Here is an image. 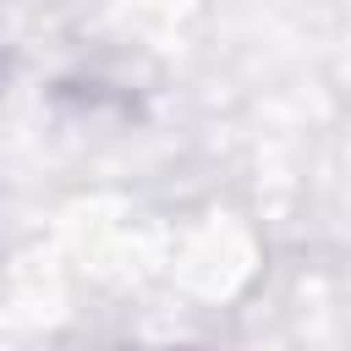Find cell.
<instances>
[{
    "label": "cell",
    "instance_id": "6da1fadb",
    "mask_svg": "<svg viewBox=\"0 0 351 351\" xmlns=\"http://www.w3.org/2000/svg\"><path fill=\"white\" fill-rule=\"evenodd\" d=\"M154 351H197V346H154Z\"/></svg>",
    "mask_w": 351,
    "mask_h": 351
}]
</instances>
